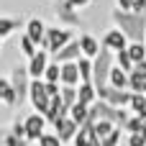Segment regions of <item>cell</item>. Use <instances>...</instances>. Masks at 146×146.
Returning a JSON list of instances; mask_svg holds the SVG:
<instances>
[{"label": "cell", "instance_id": "obj_1", "mask_svg": "<svg viewBox=\"0 0 146 146\" xmlns=\"http://www.w3.org/2000/svg\"><path fill=\"white\" fill-rule=\"evenodd\" d=\"M113 21L118 23V28H121L131 41H144L146 44V13L115 8V10H113Z\"/></svg>", "mask_w": 146, "mask_h": 146}, {"label": "cell", "instance_id": "obj_2", "mask_svg": "<svg viewBox=\"0 0 146 146\" xmlns=\"http://www.w3.org/2000/svg\"><path fill=\"white\" fill-rule=\"evenodd\" d=\"M110 69H113V49L103 46V49H100V54L92 59V82H95V87L108 85Z\"/></svg>", "mask_w": 146, "mask_h": 146}, {"label": "cell", "instance_id": "obj_3", "mask_svg": "<svg viewBox=\"0 0 146 146\" xmlns=\"http://www.w3.org/2000/svg\"><path fill=\"white\" fill-rule=\"evenodd\" d=\"M10 82H13V87H15V92H18V105L28 98V92H31V82H33V77H31V72H28V67H13V74H10Z\"/></svg>", "mask_w": 146, "mask_h": 146}, {"label": "cell", "instance_id": "obj_4", "mask_svg": "<svg viewBox=\"0 0 146 146\" xmlns=\"http://www.w3.org/2000/svg\"><path fill=\"white\" fill-rule=\"evenodd\" d=\"M72 41V33H69V28H46V36H44V49L46 51H51V54H56L62 46H67Z\"/></svg>", "mask_w": 146, "mask_h": 146}, {"label": "cell", "instance_id": "obj_5", "mask_svg": "<svg viewBox=\"0 0 146 146\" xmlns=\"http://www.w3.org/2000/svg\"><path fill=\"white\" fill-rule=\"evenodd\" d=\"M28 98H31V105H33L38 113H46L49 105H51V95L46 92V82H44V80H33V82H31Z\"/></svg>", "mask_w": 146, "mask_h": 146}, {"label": "cell", "instance_id": "obj_6", "mask_svg": "<svg viewBox=\"0 0 146 146\" xmlns=\"http://www.w3.org/2000/svg\"><path fill=\"white\" fill-rule=\"evenodd\" d=\"M98 98L108 100L110 105L123 108V105H131L133 92H128V90H118V87H113V85H103V87H98Z\"/></svg>", "mask_w": 146, "mask_h": 146}, {"label": "cell", "instance_id": "obj_7", "mask_svg": "<svg viewBox=\"0 0 146 146\" xmlns=\"http://www.w3.org/2000/svg\"><path fill=\"white\" fill-rule=\"evenodd\" d=\"M54 128H56V136L67 144V141H74V136H77V131H80V123H77L72 115H64V118H59V121L54 123Z\"/></svg>", "mask_w": 146, "mask_h": 146}, {"label": "cell", "instance_id": "obj_8", "mask_svg": "<svg viewBox=\"0 0 146 146\" xmlns=\"http://www.w3.org/2000/svg\"><path fill=\"white\" fill-rule=\"evenodd\" d=\"M80 56H85L82 46H80V38H72L67 46H62L54 54V62H59V64H64V62H80Z\"/></svg>", "mask_w": 146, "mask_h": 146}, {"label": "cell", "instance_id": "obj_9", "mask_svg": "<svg viewBox=\"0 0 146 146\" xmlns=\"http://www.w3.org/2000/svg\"><path fill=\"white\" fill-rule=\"evenodd\" d=\"M46 115L44 113H33L26 118V133H28V141H38L44 136V128H46Z\"/></svg>", "mask_w": 146, "mask_h": 146}, {"label": "cell", "instance_id": "obj_10", "mask_svg": "<svg viewBox=\"0 0 146 146\" xmlns=\"http://www.w3.org/2000/svg\"><path fill=\"white\" fill-rule=\"evenodd\" d=\"M77 8L69 3V0H59L56 3V18L64 23V26H80L82 21H80V13H74Z\"/></svg>", "mask_w": 146, "mask_h": 146}, {"label": "cell", "instance_id": "obj_11", "mask_svg": "<svg viewBox=\"0 0 146 146\" xmlns=\"http://www.w3.org/2000/svg\"><path fill=\"white\" fill-rule=\"evenodd\" d=\"M46 67H49V51H46V49H41V51H36V54L31 56L28 72H31V77H33V80H44Z\"/></svg>", "mask_w": 146, "mask_h": 146}, {"label": "cell", "instance_id": "obj_12", "mask_svg": "<svg viewBox=\"0 0 146 146\" xmlns=\"http://www.w3.org/2000/svg\"><path fill=\"white\" fill-rule=\"evenodd\" d=\"M128 36L121 31V28H113V31H108L105 36H103V46H108V49H113V51H121V49H128Z\"/></svg>", "mask_w": 146, "mask_h": 146}, {"label": "cell", "instance_id": "obj_13", "mask_svg": "<svg viewBox=\"0 0 146 146\" xmlns=\"http://www.w3.org/2000/svg\"><path fill=\"white\" fill-rule=\"evenodd\" d=\"M82 82V72H80V62H64L62 64V85H80Z\"/></svg>", "mask_w": 146, "mask_h": 146}, {"label": "cell", "instance_id": "obj_14", "mask_svg": "<svg viewBox=\"0 0 146 146\" xmlns=\"http://www.w3.org/2000/svg\"><path fill=\"white\" fill-rule=\"evenodd\" d=\"M44 115H46V121H49V123H56L59 118L69 115V105H64L62 95H54V98H51V105H49V110H46Z\"/></svg>", "mask_w": 146, "mask_h": 146}, {"label": "cell", "instance_id": "obj_15", "mask_svg": "<svg viewBox=\"0 0 146 146\" xmlns=\"http://www.w3.org/2000/svg\"><path fill=\"white\" fill-rule=\"evenodd\" d=\"M26 33L41 46V44H44V36H46V23H44L41 18H31V21L26 23Z\"/></svg>", "mask_w": 146, "mask_h": 146}, {"label": "cell", "instance_id": "obj_16", "mask_svg": "<svg viewBox=\"0 0 146 146\" xmlns=\"http://www.w3.org/2000/svg\"><path fill=\"white\" fill-rule=\"evenodd\" d=\"M0 100H3L5 105H10V108L18 105V92H15L13 82H10V80H3V77H0Z\"/></svg>", "mask_w": 146, "mask_h": 146}, {"label": "cell", "instance_id": "obj_17", "mask_svg": "<svg viewBox=\"0 0 146 146\" xmlns=\"http://www.w3.org/2000/svg\"><path fill=\"white\" fill-rule=\"evenodd\" d=\"M128 74H131V72H126L123 67L113 64V69H110V77H108V82H110L113 87H118V90H128Z\"/></svg>", "mask_w": 146, "mask_h": 146}, {"label": "cell", "instance_id": "obj_18", "mask_svg": "<svg viewBox=\"0 0 146 146\" xmlns=\"http://www.w3.org/2000/svg\"><path fill=\"white\" fill-rule=\"evenodd\" d=\"M80 46H82V54H85V56H90V59H95V56L100 54V44H98V38H95V36H90V33L80 36Z\"/></svg>", "mask_w": 146, "mask_h": 146}, {"label": "cell", "instance_id": "obj_19", "mask_svg": "<svg viewBox=\"0 0 146 146\" xmlns=\"http://www.w3.org/2000/svg\"><path fill=\"white\" fill-rule=\"evenodd\" d=\"M128 90H131V92H146V72L133 69V72L128 74Z\"/></svg>", "mask_w": 146, "mask_h": 146}, {"label": "cell", "instance_id": "obj_20", "mask_svg": "<svg viewBox=\"0 0 146 146\" xmlns=\"http://www.w3.org/2000/svg\"><path fill=\"white\" fill-rule=\"evenodd\" d=\"M80 100L82 103H87V105H92L95 100H98V87H95V82H80Z\"/></svg>", "mask_w": 146, "mask_h": 146}, {"label": "cell", "instance_id": "obj_21", "mask_svg": "<svg viewBox=\"0 0 146 146\" xmlns=\"http://www.w3.org/2000/svg\"><path fill=\"white\" fill-rule=\"evenodd\" d=\"M69 115H72V118H74V121L82 126V123L90 118V105H87V103H82V100H77V103L69 108Z\"/></svg>", "mask_w": 146, "mask_h": 146}, {"label": "cell", "instance_id": "obj_22", "mask_svg": "<svg viewBox=\"0 0 146 146\" xmlns=\"http://www.w3.org/2000/svg\"><path fill=\"white\" fill-rule=\"evenodd\" d=\"M115 64L118 67H123L126 72H133V59H131V54H128V49H121V51H115Z\"/></svg>", "mask_w": 146, "mask_h": 146}, {"label": "cell", "instance_id": "obj_23", "mask_svg": "<svg viewBox=\"0 0 146 146\" xmlns=\"http://www.w3.org/2000/svg\"><path fill=\"white\" fill-rule=\"evenodd\" d=\"M59 95H62V100H64V105H69V108H72V105H74V103L80 100V92H77V87H74V85H64Z\"/></svg>", "mask_w": 146, "mask_h": 146}, {"label": "cell", "instance_id": "obj_24", "mask_svg": "<svg viewBox=\"0 0 146 146\" xmlns=\"http://www.w3.org/2000/svg\"><path fill=\"white\" fill-rule=\"evenodd\" d=\"M44 80L46 82H62V64L59 62H51L44 72Z\"/></svg>", "mask_w": 146, "mask_h": 146}, {"label": "cell", "instance_id": "obj_25", "mask_svg": "<svg viewBox=\"0 0 146 146\" xmlns=\"http://www.w3.org/2000/svg\"><path fill=\"white\" fill-rule=\"evenodd\" d=\"M131 110H133V113H146V92H133V98H131Z\"/></svg>", "mask_w": 146, "mask_h": 146}, {"label": "cell", "instance_id": "obj_26", "mask_svg": "<svg viewBox=\"0 0 146 146\" xmlns=\"http://www.w3.org/2000/svg\"><path fill=\"white\" fill-rule=\"evenodd\" d=\"M36 49H38V44H36V41H33V38H31L28 33H26V36L21 38V51H23V54H26V56L31 59V56L36 54Z\"/></svg>", "mask_w": 146, "mask_h": 146}, {"label": "cell", "instance_id": "obj_27", "mask_svg": "<svg viewBox=\"0 0 146 146\" xmlns=\"http://www.w3.org/2000/svg\"><path fill=\"white\" fill-rule=\"evenodd\" d=\"M15 28H21V23L15 21V18H0V36L5 38L8 33H13Z\"/></svg>", "mask_w": 146, "mask_h": 146}, {"label": "cell", "instance_id": "obj_28", "mask_svg": "<svg viewBox=\"0 0 146 146\" xmlns=\"http://www.w3.org/2000/svg\"><path fill=\"white\" fill-rule=\"evenodd\" d=\"M113 128H115V123H113V121H108V118H100V121L95 123V131H98V136H100V139H105Z\"/></svg>", "mask_w": 146, "mask_h": 146}, {"label": "cell", "instance_id": "obj_29", "mask_svg": "<svg viewBox=\"0 0 146 146\" xmlns=\"http://www.w3.org/2000/svg\"><path fill=\"white\" fill-rule=\"evenodd\" d=\"M121 128H123V126H115V128L103 139V146H118V144H121V133H123Z\"/></svg>", "mask_w": 146, "mask_h": 146}, {"label": "cell", "instance_id": "obj_30", "mask_svg": "<svg viewBox=\"0 0 146 146\" xmlns=\"http://www.w3.org/2000/svg\"><path fill=\"white\" fill-rule=\"evenodd\" d=\"M64 141L56 136V133H44L41 139H38V146H62Z\"/></svg>", "mask_w": 146, "mask_h": 146}, {"label": "cell", "instance_id": "obj_31", "mask_svg": "<svg viewBox=\"0 0 146 146\" xmlns=\"http://www.w3.org/2000/svg\"><path fill=\"white\" fill-rule=\"evenodd\" d=\"M5 146H28V139H21V136L10 133V136H5Z\"/></svg>", "mask_w": 146, "mask_h": 146}, {"label": "cell", "instance_id": "obj_32", "mask_svg": "<svg viewBox=\"0 0 146 146\" xmlns=\"http://www.w3.org/2000/svg\"><path fill=\"white\" fill-rule=\"evenodd\" d=\"M10 133H15V136H21V139H28V133H26V121H23V123H21V121H15Z\"/></svg>", "mask_w": 146, "mask_h": 146}, {"label": "cell", "instance_id": "obj_33", "mask_svg": "<svg viewBox=\"0 0 146 146\" xmlns=\"http://www.w3.org/2000/svg\"><path fill=\"white\" fill-rule=\"evenodd\" d=\"M128 146H146V136L144 133H131L128 136Z\"/></svg>", "mask_w": 146, "mask_h": 146}, {"label": "cell", "instance_id": "obj_34", "mask_svg": "<svg viewBox=\"0 0 146 146\" xmlns=\"http://www.w3.org/2000/svg\"><path fill=\"white\" fill-rule=\"evenodd\" d=\"M44 82H46V80H44ZM46 92H49L51 98L59 95V92H62V90H59V82H46Z\"/></svg>", "mask_w": 146, "mask_h": 146}, {"label": "cell", "instance_id": "obj_35", "mask_svg": "<svg viewBox=\"0 0 146 146\" xmlns=\"http://www.w3.org/2000/svg\"><path fill=\"white\" fill-rule=\"evenodd\" d=\"M133 3H136V0H118V8H123V10H133Z\"/></svg>", "mask_w": 146, "mask_h": 146}, {"label": "cell", "instance_id": "obj_36", "mask_svg": "<svg viewBox=\"0 0 146 146\" xmlns=\"http://www.w3.org/2000/svg\"><path fill=\"white\" fill-rule=\"evenodd\" d=\"M69 3H72V5H74V8H85V5H87V3H90V0H69Z\"/></svg>", "mask_w": 146, "mask_h": 146}, {"label": "cell", "instance_id": "obj_37", "mask_svg": "<svg viewBox=\"0 0 146 146\" xmlns=\"http://www.w3.org/2000/svg\"><path fill=\"white\" fill-rule=\"evenodd\" d=\"M0 146H5V133L0 131Z\"/></svg>", "mask_w": 146, "mask_h": 146}, {"label": "cell", "instance_id": "obj_38", "mask_svg": "<svg viewBox=\"0 0 146 146\" xmlns=\"http://www.w3.org/2000/svg\"><path fill=\"white\" fill-rule=\"evenodd\" d=\"M0 49H3V36H0Z\"/></svg>", "mask_w": 146, "mask_h": 146}]
</instances>
